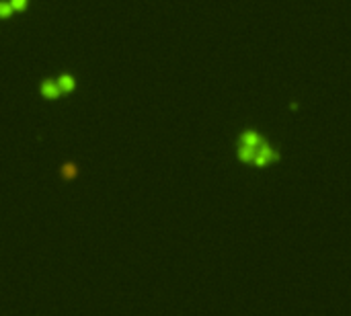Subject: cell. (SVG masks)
<instances>
[{"instance_id": "obj_6", "label": "cell", "mask_w": 351, "mask_h": 316, "mask_svg": "<svg viewBox=\"0 0 351 316\" xmlns=\"http://www.w3.org/2000/svg\"><path fill=\"white\" fill-rule=\"evenodd\" d=\"M15 13L11 0H0V19H9Z\"/></svg>"}, {"instance_id": "obj_1", "label": "cell", "mask_w": 351, "mask_h": 316, "mask_svg": "<svg viewBox=\"0 0 351 316\" xmlns=\"http://www.w3.org/2000/svg\"><path fill=\"white\" fill-rule=\"evenodd\" d=\"M277 154L269 148V146H265V144H261L259 148H257V152H255V158H253V163L255 165H259V167H263V165H267L271 158H275Z\"/></svg>"}, {"instance_id": "obj_7", "label": "cell", "mask_w": 351, "mask_h": 316, "mask_svg": "<svg viewBox=\"0 0 351 316\" xmlns=\"http://www.w3.org/2000/svg\"><path fill=\"white\" fill-rule=\"evenodd\" d=\"M11 5L15 11H25L27 5H29V0H11Z\"/></svg>"}, {"instance_id": "obj_2", "label": "cell", "mask_w": 351, "mask_h": 316, "mask_svg": "<svg viewBox=\"0 0 351 316\" xmlns=\"http://www.w3.org/2000/svg\"><path fill=\"white\" fill-rule=\"evenodd\" d=\"M39 88H41V95L46 97V99H58L62 95V90H60V86H58L56 80H43Z\"/></svg>"}, {"instance_id": "obj_3", "label": "cell", "mask_w": 351, "mask_h": 316, "mask_svg": "<svg viewBox=\"0 0 351 316\" xmlns=\"http://www.w3.org/2000/svg\"><path fill=\"white\" fill-rule=\"evenodd\" d=\"M56 82H58V86H60L62 93H72L74 86H76V82H74V78H72L70 74H62Z\"/></svg>"}, {"instance_id": "obj_5", "label": "cell", "mask_w": 351, "mask_h": 316, "mask_svg": "<svg viewBox=\"0 0 351 316\" xmlns=\"http://www.w3.org/2000/svg\"><path fill=\"white\" fill-rule=\"evenodd\" d=\"M76 175H78V169H76L74 163H66V165L62 167V177H64V179L70 181V179H74Z\"/></svg>"}, {"instance_id": "obj_4", "label": "cell", "mask_w": 351, "mask_h": 316, "mask_svg": "<svg viewBox=\"0 0 351 316\" xmlns=\"http://www.w3.org/2000/svg\"><path fill=\"white\" fill-rule=\"evenodd\" d=\"M261 144V138L255 133V131H247L243 138H240V146H247V148H257Z\"/></svg>"}]
</instances>
